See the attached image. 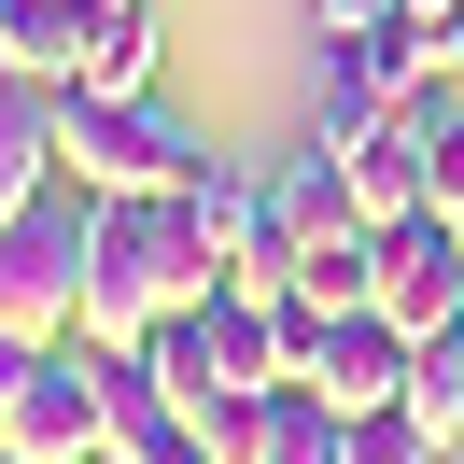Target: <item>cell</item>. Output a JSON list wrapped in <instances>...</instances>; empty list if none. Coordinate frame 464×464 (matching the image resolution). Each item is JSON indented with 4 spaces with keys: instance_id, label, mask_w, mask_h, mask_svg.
I'll return each instance as SVG.
<instances>
[{
    "instance_id": "7402d4cb",
    "label": "cell",
    "mask_w": 464,
    "mask_h": 464,
    "mask_svg": "<svg viewBox=\"0 0 464 464\" xmlns=\"http://www.w3.org/2000/svg\"><path fill=\"white\" fill-rule=\"evenodd\" d=\"M99 464H113V450H99Z\"/></svg>"
},
{
    "instance_id": "2e32d148",
    "label": "cell",
    "mask_w": 464,
    "mask_h": 464,
    "mask_svg": "<svg viewBox=\"0 0 464 464\" xmlns=\"http://www.w3.org/2000/svg\"><path fill=\"white\" fill-rule=\"evenodd\" d=\"M338 464H450V450H436V422L394 394V408H352V450Z\"/></svg>"
},
{
    "instance_id": "ba28073f",
    "label": "cell",
    "mask_w": 464,
    "mask_h": 464,
    "mask_svg": "<svg viewBox=\"0 0 464 464\" xmlns=\"http://www.w3.org/2000/svg\"><path fill=\"white\" fill-rule=\"evenodd\" d=\"M408 352H422V338H408L394 310H338L324 352H310V380H324L338 408H394V394H408Z\"/></svg>"
},
{
    "instance_id": "5b68a950",
    "label": "cell",
    "mask_w": 464,
    "mask_h": 464,
    "mask_svg": "<svg viewBox=\"0 0 464 464\" xmlns=\"http://www.w3.org/2000/svg\"><path fill=\"white\" fill-rule=\"evenodd\" d=\"M408 99H422V85L380 57V29H324V43H310V141L352 155V141H380Z\"/></svg>"
},
{
    "instance_id": "30bf717a",
    "label": "cell",
    "mask_w": 464,
    "mask_h": 464,
    "mask_svg": "<svg viewBox=\"0 0 464 464\" xmlns=\"http://www.w3.org/2000/svg\"><path fill=\"white\" fill-rule=\"evenodd\" d=\"M155 57H169V14H155V0H99L85 71H71V85H99V99H155Z\"/></svg>"
},
{
    "instance_id": "ffe728a7",
    "label": "cell",
    "mask_w": 464,
    "mask_h": 464,
    "mask_svg": "<svg viewBox=\"0 0 464 464\" xmlns=\"http://www.w3.org/2000/svg\"><path fill=\"white\" fill-rule=\"evenodd\" d=\"M0 464H14V450H0Z\"/></svg>"
},
{
    "instance_id": "9c48e42d",
    "label": "cell",
    "mask_w": 464,
    "mask_h": 464,
    "mask_svg": "<svg viewBox=\"0 0 464 464\" xmlns=\"http://www.w3.org/2000/svg\"><path fill=\"white\" fill-rule=\"evenodd\" d=\"M57 183V85L0 57V211H29Z\"/></svg>"
},
{
    "instance_id": "d6986e66",
    "label": "cell",
    "mask_w": 464,
    "mask_h": 464,
    "mask_svg": "<svg viewBox=\"0 0 464 464\" xmlns=\"http://www.w3.org/2000/svg\"><path fill=\"white\" fill-rule=\"evenodd\" d=\"M169 464H211V450H198V436H183V450H169Z\"/></svg>"
},
{
    "instance_id": "52a82bcc",
    "label": "cell",
    "mask_w": 464,
    "mask_h": 464,
    "mask_svg": "<svg viewBox=\"0 0 464 464\" xmlns=\"http://www.w3.org/2000/svg\"><path fill=\"white\" fill-rule=\"evenodd\" d=\"M99 450H113V464H169L183 450V394L155 380V352H99Z\"/></svg>"
},
{
    "instance_id": "8992f818",
    "label": "cell",
    "mask_w": 464,
    "mask_h": 464,
    "mask_svg": "<svg viewBox=\"0 0 464 464\" xmlns=\"http://www.w3.org/2000/svg\"><path fill=\"white\" fill-rule=\"evenodd\" d=\"M366 310H394L408 338H436V324L464 310V226L450 211H408V226H380V295Z\"/></svg>"
},
{
    "instance_id": "44dd1931",
    "label": "cell",
    "mask_w": 464,
    "mask_h": 464,
    "mask_svg": "<svg viewBox=\"0 0 464 464\" xmlns=\"http://www.w3.org/2000/svg\"><path fill=\"white\" fill-rule=\"evenodd\" d=\"M450 226H464V211H450Z\"/></svg>"
},
{
    "instance_id": "e0dca14e",
    "label": "cell",
    "mask_w": 464,
    "mask_h": 464,
    "mask_svg": "<svg viewBox=\"0 0 464 464\" xmlns=\"http://www.w3.org/2000/svg\"><path fill=\"white\" fill-rule=\"evenodd\" d=\"M380 14H408V0H310V29H380Z\"/></svg>"
},
{
    "instance_id": "3957f363",
    "label": "cell",
    "mask_w": 464,
    "mask_h": 464,
    "mask_svg": "<svg viewBox=\"0 0 464 464\" xmlns=\"http://www.w3.org/2000/svg\"><path fill=\"white\" fill-rule=\"evenodd\" d=\"M85 226H99L85 183H43L29 211H0V338L29 352L85 338Z\"/></svg>"
},
{
    "instance_id": "7a4b0ae2",
    "label": "cell",
    "mask_w": 464,
    "mask_h": 464,
    "mask_svg": "<svg viewBox=\"0 0 464 464\" xmlns=\"http://www.w3.org/2000/svg\"><path fill=\"white\" fill-rule=\"evenodd\" d=\"M198 169H211V141L169 113V99L57 85V183H85V198H183Z\"/></svg>"
},
{
    "instance_id": "5bb4252c",
    "label": "cell",
    "mask_w": 464,
    "mask_h": 464,
    "mask_svg": "<svg viewBox=\"0 0 464 464\" xmlns=\"http://www.w3.org/2000/svg\"><path fill=\"white\" fill-rule=\"evenodd\" d=\"M408 408H422V422H436V450H464V310L436 324L422 352H408Z\"/></svg>"
},
{
    "instance_id": "4fadbf2b",
    "label": "cell",
    "mask_w": 464,
    "mask_h": 464,
    "mask_svg": "<svg viewBox=\"0 0 464 464\" xmlns=\"http://www.w3.org/2000/svg\"><path fill=\"white\" fill-rule=\"evenodd\" d=\"M85 29H99V0H0V57L43 71V85L85 71Z\"/></svg>"
},
{
    "instance_id": "9a60e30c",
    "label": "cell",
    "mask_w": 464,
    "mask_h": 464,
    "mask_svg": "<svg viewBox=\"0 0 464 464\" xmlns=\"http://www.w3.org/2000/svg\"><path fill=\"white\" fill-rule=\"evenodd\" d=\"M408 141H422V198L464 211V85H422V99H408Z\"/></svg>"
},
{
    "instance_id": "8fae6325",
    "label": "cell",
    "mask_w": 464,
    "mask_h": 464,
    "mask_svg": "<svg viewBox=\"0 0 464 464\" xmlns=\"http://www.w3.org/2000/svg\"><path fill=\"white\" fill-rule=\"evenodd\" d=\"M324 155H338V141H324ZM338 169H352V211H366V226H408V211H436V198H422V141H408V113L380 127V141H352Z\"/></svg>"
},
{
    "instance_id": "277c9868",
    "label": "cell",
    "mask_w": 464,
    "mask_h": 464,
    "mask_svg": "<svg viewBox=\"0 0 464 464\" xmlns=\"http://www.w3.org/2000/svg\"><path fill=\"white\" fill-rule=\"evenodd\" d=\"M0 450H14V464H99V352H85V338H57L29 380H14Z\"/></svg>"
},
{
    "instance_id": "ac0fdd59",
    "label": "cell",
    "mask_w": 464,
    "mask_h": 464,
    "mask_svg": "<svg viewBox=\"0 0 464 464\" xmlns=\"http://www.w3.org/2000/svg\"><path fill=\"white\" fill-rule=\"evenodd\" d=\"M29 366H43V352H29V338H0V408H14V380H29Z\"/></svg>"
},
{
    "instance_id": "7c38bea8",
    "label": "cell",
    "mask_w": 464,
    "mask_h": 464,
    "mask_svg": "<svg viewBox=\"0 0 464 464\" xmlns=\"http://www.w3.org/2000/svg\"><path fill=\"white\" fill-rule=\"evenodd\" d=\"M352 450V408L324 394V380H267V436H254V464H338Z\"/></svg>"
},
{
    "instance_id": "603a6c76",
    "label": "cell",
    "mask_w": 464,
    "mask_h": 464,
    "mask_svg": "<svg viewBox=\"0 0 464 464\" xmlns=\"http://www.w3.org/2000/svg\"><path fill=\"white\" fill-rule=\"evenodd\" d=\"M450 464H464V450H450Z\"/></svg>"
},
{
    "instance_id": "6da1fadb",
    "label": "cell",
    "mask_w": 464,
    "mask_h": 464,
    "mask_svg": "<svg viewBox=\"0 0 464 464\" xmlns=\"http://www.w3.org/2000/svg\"><path fill=\"white\" fill-rule=\"evenodd\" d=\"M211 282H226V267L183 239L169 198H99V226H85V338H99V352H141L155 324L198 310Z\"/></svg>"
}]
</instances>
